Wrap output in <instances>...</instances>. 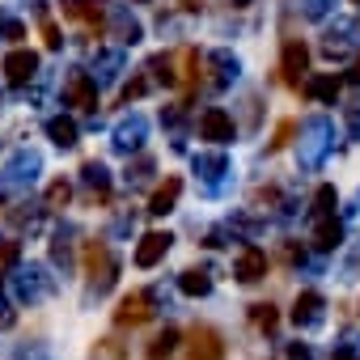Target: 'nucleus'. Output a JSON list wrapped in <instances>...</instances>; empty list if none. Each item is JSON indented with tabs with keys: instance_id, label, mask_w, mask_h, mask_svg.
<instances>
[{
	"instance_id": "nucleus-1",
	"label": "nucleus",
	"mask_w": 360,
	"mask_h": 360,
	"mask_svg": "<svg viewBox=\"0 0 360 360\" xmlns=\"http://www.w3.org/2000/svg\"><path fill=\"white\" fill-rule=\"evenodd\" d=\"M39 169H43V157H39L34 148H18V153L5 161V169H0V204L26 195V191L34 187Z\"/></svg>"
},
{
	"instance_id": "nucleus-2",
	"label": "nucleus",
	"mask_w": 360,
	"mask_h": 360,
	"mask_svg": "<svg viewBox=\"0 0 360 360\" xmlns=\"http://www.w3.org/2000/svg\"><path fill=\"white\" fill-rule=\"evenodd\" d=\"M330 144H335L330 119H326V115H314V119L301 127V169H318L322 157L330 153Z\"/></svg>"
},
{
	"instance_id": "nucleus-3",
	"label": "nucleus",
	"mask_w": 360,
	"mask_h": 360,
	"mask_svg": "<svg viewBox=\"0 0 360 360\" xmlns=\"http://www.w3.org/2000/svg\"><path fill=\"white\" fill-rule=\"evenodd\" d=\"M13 288H18V297L22 301H43V297H51V288H56V280L47 276V267H39V263H30V267H18L13 271Z\"/></svg>"
},
{
	"instance_id": "nucleus-4",
	"label": "nucleus",
	"mask_w": 360,
	"mask_h": 360,
	"mask_svg": "<svg viewBox=\"0 0 360 360\" xmlns=\"http://www.w3.org/2000/svg\"><path fill=\"white\" fill-rule=\"evenodd\" d=\"M144 136H148V119L131 110V115H123V119L115 123L110 144H115V153H136V148L144 144Z\"/></svg>"
},
{
	"instance_id": "nucleus-5",
	"label": "nucleus",
	"mask_w": 360,
	"mask_h": 360,
	"mask_svg": "<svg viewBox=\"0 0 360 360\" xmlns=\"http://www.w3.org/2000/svg\"><path fill=\"white\" fill-rule=\"evenodd\" d=\"M64 102L77 106V110H98V85H94V77L81 72V68H72L68 81H64Z\"/></svg>"
},
{
	"instance_id": "nucleus-6",
	"label": "nucleus",
	"mask_w": 360,
	"mask_h": 360,
	"mask_svg": "<svg viewBox=\"0 0 360 360\" xmlns=\"http://www.w3.org/2000/svg\"><path fill=\"white\" fill-rule=\"evenodd\" d=\"M85 271L94 276V288H98V297L115 284V259L106 255V246L102 242H89L85 246Z\"/></svg>"
},
{
	"instance_id": "nucleus-7",
	"label": "nucleus",
	"mask_w": 360,
	"mask_h": 360,
	"mask_svg": "<svg viewBox=\"0 0 360 360\" xmlns=\"http://www.w3.org/2000/svg\"><path fill=\"white\" fill-rule=\"evenodd\" d=\"M195 174H200V183H204L208 195L225 191V174H229L225 153H200V157H195Z\"/></svg>"
},
{
	"instance_id": "nucleus-8",
	"label": "nucleus",
	"mask_w": 360,
	"mask_h": 360,
	"mask_svg": "<svg viewBox=\"0 0 360 360\" xmlns=\"http://www.w3.org/2000/svg\"><path fill=\"white\" fill-rule=\"evenodd\" d=\"M292 322H297L301 330H318V326L326 322V301H322V292H301L297 305H292Z\"/></svg>"
},
{
	"instance_id": "nucleus-9",
	"label": "nucleus",
	"mask_w": 360,
	"mask_h": 360,
	"mask_svg": "<svg viewBox=\"0 0 360 360\" xmlns=\"http://www.w3.org/2000/svg\"><path fill=\"white\" fill-rule=\"evenodd\" d=\"M225 356V343L212 326H195L191 330V343H187V356L183 360H221Z\"/></svg>"
},
{
	"instance_id": "nucleus-10",
	"label": "nucleus",
	"mask_w": 360,
	"mask_h": 360,
	"mask_svg": "<svg viewBox=\"0 0 360 360\" xmlns=\"http://www.w3.org/2000/svg\"><path fill=\"white\" fill-rule=\"evenodd\" d=\"M305 68H309V51H305V43H301V39H288V43H284V56H280L284 85H301Z\"/></svg>"
},
{
	"instance_id": "nucleus-11",
	"label": "nucleus",
	"mask_w": 360,
	"mask_h": 360,
	"mask_svg": "<svg viewBox=\"0 0 360 360\" xmlns=\"http://www.w3.org/2000/svg\"><path fill=\"white\" fill-rule=\"evenodd\" d=\"M233 276H238L242 284H259V280L267 276V255H263L259 246H242L238 259H233Z\"/></svg>"
},
{
	"instance_id": "nucleus-12",
	"label": "nucleus",
	"mask_w": 360,
	"mask_h": 360,
	"mask_svg": "<svg viewBox=\"0 0 360 360\" xmlns=\"http://www.w3.org/2000/svg\"><path fill=\"white\" fill-rule=\"evenodd\" d=\"M233 131H238V127H233V119H229L221 106H208V110L200 115V136H204V140L229 144V140H233Z\"/></svg>"
},
{
	"instance_id": "nucleus-13",
	"label": "nucleus",
	"mask_w": 360,
	"mask_h": 360,
	"mask_svg": "<svg viewBox=\"0 0 360 360\" xmlns=\"http://www.w3.org/2000/svg\"><path fill=\"white\" fill-rule=\"evenodd\" d=\"M169 246H174V238H169V233H161V229L144 233V238H140V246H136V267H157V263L169 255Z\"/></svg>"
},
{
	"instance_id": "nucleus-14",
	"label": "nucleus",
	"mask_w": 360,
	"mask_h": 360,
	"mask_svg": "<svg viewBox=\"0 0 360 360\" xmlns=\"http://www.w3.org/2000/svg\"><path fill=\"white\" fill-rule=\"evenodd\" d=\"M115 318H119L123 326H140V322H148V318H153V292H131V297H123L119 309H115Z\"/></svg>"
},
{
	"instance_id": "nucleus-15",
	"label": "nucleus",
	"mask_w": 360,
	"mask_h": 360,
	"mask_svg": "<svg viewBox=\"0 0 360 360\" xmlns=\"http://www.w3.org/2000/svg\"><path fill=\"white\" fill-rule=\"evenodd\" d=\"M314 246H318L322 255L339 250V246H343V221H339V217H314Z\"/></svg>"
},
{
	"instance_id": "nucleus-16",
	"label": "nucleus",
	"mask_w": 360,
	"mask_h": 360,
	"mask_svg": "<svg viewBox=\"0 0 360 360\" xmlns=\"http://www.w3.org/2000/svg\"><path fill=\"white\" fill-rule=\"evenodd\" d=\"M178 195H183V178H178V174H169L165 183L153 191V200H148V212H153V217H169V212H174V204H178Z\"/></svg>"
},
{
	"instance_id": "nucleus-17",
	"label": "nucleus",
	"mask_w": 360,
	"mask_h": 360,
	"mask_svg": "<svg viewBox=\"0 0 360 360\" xmlns=\"http://www.w3.org/2000/svg\"><path fill=\"white\" fill-rule=\"evenodd\" d=\"M34 72H39V56H34V51H9V56H5V77H9V85H26Z\"/></svg>"
},
{
	"instance_id": "nucleus-18",
	"label": "nucleus",
	"mask_w": 360,
	"mask_h": 360,
	"mask_svg": "<svg viewBox=\"0 0 360 360\" xmlns=\"http://www.w3.org/2000/svg\"><path fill=\"white\" fill-rule=\"evenodd\" d=\"M119 72H123V51H119V47H106V51H98V60H94V72H89V77H94V85L102 89V85H110Z\"/></svg>"
},
{
	"instance_id": "nucleus-19",
	"label": "nucleus",
	"mask_w": 360,
	"mask_h": 360,
	"mask_svg": "<svg viewBox=\"0 0 360 360\" xmlns=\"http://www.w3.org/2000/svg\"><path fill=\"white\" fill-rule=\"evenodd\" d=\"M60 9H64V18H72V22L102 26V9H106V0H60Z\"/></svg>"
},
{
	"instance_id": "nucleus-20",
	"label": "nucleus",
	"mask_w": 360,
	"mask_h": 360,
	"mask_svg": "<svg viewBox=\"0 0 360 360\" xmlns=\"http://www.w3.org/2000/svg\"><path fill=\"white\" fill-rule=\"evenodd\" d=\"M81 183H85L89 200H106V195H110V174H106L102 161H85V165H81Z\"/></svg>"
},
{
	"instance_id": "nucleus-21",
	"label": "nucleus",
	"mask_w": 360,
	"mask_h": 360,
	"mask_svg": "<svg viewBox=\"0 0 360 360\" xmlns=\"http://www.w3.org/2000/svg\"><path fill=\"white\" fill-rule=\"evenodd\" d=\"M204 64L212 68V85H217V89L233 85V81H238V68H242V64H238V56H229V51H212Z\"/></svg>"
},
{
	"instance_id": "nucleus-22",
	"label": "nucleus",
	"mask_w": 360,
	"mask_h": 360,
	"mask_svg": "<svg viewBox=\"0 0 360 360\" xmlns=\"http://www.w3.org/2000/svg\"><path fill=\"white\" fill-rule=\"evenodd\" d=\"M178 288H183L187 297H208L212 292V276L204 267H187L183 276H178Z\"/></svg>"
},
{
	"instance_id": "nucleus-23",
	"label": "nucleus",
	"mask_w": 360,
	"mask_h": 360,
	"mask_svg": "<svg viewBox=\"0 0 360 360\" xmlns=\"http://www.w3.org/2000/svg\"><path fill=\"white\" fill-rule=\"evenodd\" d=\"M347 51H352V26L339 22V30H330V34L322 39V56H326V60H339V56H347Z\"/></svg>"
},
{
	"instance_id": "nucleus-24",
	"label": "nucleus",
	"mask_w": 360,
	"mask_h": 360,
	"mask_svg": "<svg viewBox=\"0 0 360 360\" xmlns=\"http://www.w3.org/2000/svg\"><path fill=\"white\" fill-rule=\"evenodd\" d=\"M47 136H51L60 148H72V144H77V123H72L68 115H56V119H47Z\"/></svg>"
},
{
	"instance_id": "nucleus-25",
	"label": "nucleus",
	"mask_w": 360,
	"mask_h": 360,
	"mask_svg": "<svg viewBox=\"0 0 360 360\" xmlns=\"http://www.w3.org/2000/svg\"><path fill=\"white\" fill-rule=\"evenodd\" d=\"M305 94L318 98V102H330V106H335V98H339V81H335V77H309V81H305Z\"/></svg>"
},
{
	"instance_id": "nucleus-26",
	"label": "nucleus",
	"mask_w": 360,
	"mask_h": 360,
	"mask_svg": "<svg viewBox=\"0 0 360 360\" xmlns=\"http://www.w3.org/2000/svg\"><path fill=\"white\" fill-rule=\"evenodd\" d=\"M115 34H119V43H140V22L127 9H115Z\"/></svg>"
},
{
	"instance_id": "nucleus-27",
	"label": "nucleus",
	"mask_w": 360,
	"mask_h": 360,
	"mask_svg": "<svg viewBox=\"0 0 360 360\" xmlns=\"http://www.w3.org/2000/svg\"><path fill=\"white\" fill-rule=\"evenodd\" d=\"M174 347H178V330L165 326V330L148 343V360H165V356H174Z\"/></svg>"
},
{
	"instance_id": "nucleus-28",
	"label": "nucleus",
	"mask_w": 360,
	"mask_h": 360,
	"mask_svg": "<svg viewBox=\"0 0 360 360\" xmlns=\"http://www.w3.org/2000/svg\"><path fill=\"white\" fill-rule=\"evenodd\" d=\"M153 174V157H140L136 165H127V187H144Z\"/></svg>"
},
{
	"instance_id": "nucleus-29",
	"label": "nucleus",
	"mask_w": 360,
	"mask_h": 360,
	"mask_svg": "<svg viewBox=\"0 0 360 360\" xmlns=\"http://www.w3.org/2000/svg\"><path fill=\"white\" fill-rule=\"evenodd\" d=\"M68 200H72V187L68 183H51L47 187V208L56 212V208H68Z\"/></svg>"
},
{
	"instance_id": "nucleus-30",
	"label": "nucleus",
	"mask_w": 360,
	"mask_h": 360,
	"mask_svg": "<svg viewBox=\"0 0 360 360\" xmlns=\"http://www.w3.org/2000/svg\"><path fill=\"white\" fill-rule=\"evenodd\" d=\"M314 217H335V187H318V195H314Z\"/></svg>"
},
{
	"instance_id": "nucleus-31",
	"label": "nucleus",
	"mask_w": 360,
	"mask_h": 360,
	"mask_svg": "<svg viewBox=\"0 0 360 360\" xmlns=\"http://www.w3.org/2000/svg\"><path fill=\"white\" fill-rule=\"evenodd\" d=\"M330 9H335V0H301V13H305L309 22H322Z\"/></svg>"
},
{
	"instance_id": "nucleus-32",
	"label": "nucleus",
	"mask_w": 360,
	"mask_h": 360,
	"mask_svg": "<svg viewBox=\"0 0 360 360\" xmlns=\"http://www.w3.org/2000/svg\"><path fill=\"white\" fill-rule=\"evenodd\" d=\"M0 39H5V43H18V39H26V26L13 22V18H5V22H0Z\"/></svg>"
},
{
	"instance_id": "nucleus-33",
	"label": "nucleus",
	"mask_w": 360,
	"mask_h": 360,
	"mask_svg": "<svg viewBox=\"0 0 360 360\" xmlns=\"http://www.w3.org/2000/svg\"><path fill=\"white\" fill-rule=\"evenodd\" d=\"M250 318H255V326H259V330H271V326H276V309H271V305H255V314H250Z\"/></svg>"
},
{
	"instance_id": "nucleus-34",
	"label": "nucleus",
	"mask_w": 360,
	"mask_h": 360,
	"mask_svg": "<svg viewBox=\"0 0 360 360\" xmlns=\"http://www.w3.org/2000/svg\"><path fill=\"white\" fill-rule=\"evenodd\" d=\"M347 136H352V140H360V102H352V106H347Z\"/></svg>"
},
{
	"instance_id": "nucleus-35",
	"label": "nucleus",
	"mask_w": 360,
	"mask_h": 360,
	"mask_svg": "<svg viewBox=\"0 0 360 360\" xmlns=\"http://www.w3.org/2000/svg\"><path fill=\"white\" fill-rule=\"evenodd\" d=\"M280 360H314V356H309V347H305V343H288V347L280 352Z\"/></svg>"
},
{
	"instance_id": "nucleus-36",
	"label": "nucleus",
	"mask_w": 360,
	"mask_h": 360,
	"mask_svg": "<svg viewBox=\"0 0 360 360\" xmlns=\"http://www.w3.org/2000/svg\"><path fill=\"white\" fill-rule=\"evenodd\" d=\"M43 39H47V47H51V51H56V47H64V39H60L56 22H43Z\"/></svg>"
},
{
	"instance_id": "nucleus-37",
	"label": "nucleus",
	"mask_w": 360,
	"mask_h": 360,
	"mask_svg": "<svg viewBox=\"0 0 360 360\" xmlns=\"http://www.w3.org/2000/svg\"><path fill=\"white\" fill-rule=\"evenodd\" d=\"M144 89H148V81H140V77H136V81L123 89V102H131V98H144Z\"/></svg>"
},
{
	"instance_id": "nucleus-38",
	"label": "nucleus",
	"mask_w": 360,
	"mask_h": 360,
	"mask_svg": "<svg viewBox=\"0 0 360 360\" xmlns=\"http://www.w3.org/2000/svg\"><path fill=\"white\" fill-rule=\"evenodd\" d=\"M288 140H292V123H280V127H276V140H271V148H284Z\"/></svg>"
},
{
	"instance_id": "nucleus-39",
	"label": "nucleus",
	"mask_w": 360,
	"mask_h": 360,
	"mask_svg": "<svg viewBox=\"0 0 360 360\" xmlns=\"http://www.w3.org/2000/svg\"><path fill=\"white\" fill-rule=\"evenodd\" d=\"M0 263H18V242H5V246H0Z\"/></svg>"
},
{
	"instance_id": "nucleus-40",
	"label": "nucleus",
	"mask_w": 360,
	"mask_h": 360,
	"mask_svg": "<svg viewBox=\"0 0 360 360\" xmlns=\"http://www.w3.org/2000/svg\"><path fill=\"white\" fill-rule=\"evenodd\" d=\"M347 81H352V85H360V56L352 60V68H347Z\"/></svg>"
},
{
	"instance_id": "nucleus-41",
	"label": "nucleus",
	"mask_w": 360,
	"mask_h": 360,
	"mask_svg": "<svg viewBox=\"0 0 360 360\" xmlns=\"http://www.w3.org/2000/svg\"><path fill=\"white\" fill-rule=\"evenodd\" d=\"M335 360H360V356H352V352H347V347H343V352H339V356H335Z\"/></svg>"
},
{
	"instance_id": "nucleus-42",
	"label": "nucleus",
	"mask_w": 360,
	"mask_h": 360,
	"mask_svg": "<svg viewBox=\"0 0 360 360\" xmlns=\"http://www.w3.org/2000/svg\"><path fill=\"white\" fill-rule=\"evenodd\" d=\"M0 297H5V276H0Z\"/></svg>"
}]
</instances>
